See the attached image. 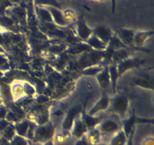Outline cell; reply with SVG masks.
Returning a JSON list of instances; mask_svg holds the SVG:
<instances>
[{
    "label": "cell",
    "instance_id": "obj_29",
    "mask_svg": "<svg viewBox=\"0 0 154 145\" xmlns=\"http://www.w3.org/2000/svg\"><path fill=\"white\" fill-rule=\"evenodd\" d=\"M103 67H100V66H90V68H87L84 71L83 74L84 75H97Z\"/></svg>",
    "mask_w": 154,
    "mask_h": 145
},
{
    "label": "cell",
    "instance_id": "obj_8",
    "mask_svg": "<svg viewBox=\"0 0 154 145\" xmlns=\"http://www.w3.org/2000/svg\"><path fill=\"white\" fill-rule=\"evenodd\" d=\"M34 128L29 120L20 121L14 125L16 134L29 140H32Z\"/></svg>",
    "mask_w": 154,
    "mask_h": 145
},
{
    "label": "cell",
    "instance_id": "obj_16",
    "mask_svg": "<svg viewBox=\"0 0 154 145\" xmlns=\"http://www.w3.org/2000/svg\"><path fill=\"white\" fill-rule=\"evenodd\" d=\"M96 77L99 86L102 89H108L111 85V76L108 66H104L103 69L96 75Z\"/></svg>",
    "mask_w": 154,
    "mask_h": 145
},
{
    "label": "cell",
    "instance_id": "obj_26",
    "mask_svg": "<svg viewBox=\"0 0 154 145\" xmlns=\"http://www.w3.org/2000/svg\"><path fill=\"white\" fill-rule=\"evenodd\" d=\"M2 136L5 139H6L7 140L10 141L12 138L15 136L16 134V132H15L14 130V125H12L11 124H9L8 125L7 128L2 131Z\"/></svg>",
    "mask_w": 154,
    "mask_h": 145
},
{
    "label": "cell",
    "instance_id": "obj_12",
    "mask_svg": "<svg viewBox=\"0 0 154 145\" xmlns=\"http://www.w3.org/2000/svg\"><path fill=\"white\" fill-rule=\"evenodd\" d=\"M93 34L107 45H108L111 38L114 36L112 30L105 25L99 26V27H97L96 29H94Z\"/></svg>",
    "mask_w": 154,
    "mask_h": 145
},
{
    "label": "cell",
    "instance_id": "obj_30",
    "mask_svg": "<svg viewBox=\"0 0 154 145\" xmlns=\"http://www.w3.org/2000/svg\"><path fill=\"white\" fill-rule=\"evenodd\" d=\"M54 137H55V138L54 137V140H56V141L59 143H63L66 140V137H65V136L63 135V132H60L57 134H54Z\"/></svg>",
    "mask_w": 154,
    "mask_h": 145
},
{
    "label": "cell",
    "instance_id": "obj_7",
    "mask_svg": "<svg viewBox=\"0 0 154 145\" xmlns=\"http://www.w3.org/2000/svg\"><path fill=\"white\" fill-rule=\"evenodd\" d=\"M98 129L103 134H114L122 128V124H119L113 119H102V122L97 126Z\"/></svg>",
    "mask_w": 154,
    "mask_h": 145
},
{
    "label": "cell",
    "instance_id": "obj_24",
    "mask_svg": "<svg viewBox=\"0 0 154 145\" xmlns=\"http://www.w3.org/2000/svg\"><path fill=\"white\" fill-rule=\"evenodd\" d=\"M35 4L37 6H41V7H48V6H51V7H55L57 8L62 9L61 5L58 2L57 0H35Z\"/></svg>",
    "mask_w": 154,
    "mask_h": 145
},
{
    "label": "cell",
    "instance_id": "obj_35",
    "mask_svg": "<svg viewBox=\"0 0 154 145\" xmlns=\"http://www.w3.org/2000/svg\"><path fill=\"white\" fill-rule=\"evenodd\" d=\"M42 145H54V137L51 139H50V140H48V141L45 142L44 143H42Z\"/></svg>",
    "mask_w": 154,
    "mask_h": 145
},
{
    "label": "cell",
    "instance_id": "obj_21",
    "mask_svg": "<svg viewBox=\"0 0 154 145\" xmlns=\"http://www.w3.org/2000/svg\"><path fill=\"white\" fill-rule=\"evenodd\" d=\"M87 43L90 45L91 48H95V49L97 50H105L107 49L108 48V45L105 43H104L103 42L100 40L99 39H98L96 36L94 35H92L87 41Z\"/></svg>",
    "mask_w": 154,
    "mask_h": 145
},
{
    "label": "cell",
    "instance_id": "obj_27",
    "mask_svg": "<svg viewBox=\"0 0 154 145\" xmlns=\"http://www.w3.org/2000/svg\"><path fill=\"white\" fill-rule=\"evenodd\" d=\"M64 18L69 24H72L76 21L77 15L75 14V11L71 8H66L64 11H63Z\"/></svg>",
    "mask_w": 154,
    "mask_h": 145
},
{
    "label": "cell",
    "instance_id": "obj_1",
    "mask_svg": "<svg viewBox=\"0 0 154 145\" xmlns=\"http://www.w3.org/2000/svg\"><path fill=\"white\" fill-rule=\"evenodd\" d=\"M55 134V128L51 122L42 125H35L33 129L32 140L37 143H44L53 138Z\"/></svg>",
    "mask_w": 154,
    "mask_h": 145
},
{
    "label": "cell",
    "instance_id": "obj_15",
    "mask_svg": "<svg viewBox=\"0 0 154 145\" xmlns=\"http://www.w3.org/2000/svg\"><path fill=\"white\" fill-rule=\"evenodd\" d=\"M87 131H88V128H87V126L84 125V122L81 121L79 114L77 116L76 119H75V122H74L73 126H72V130H71L72 135L79 140V139L82 138L84 136H85V134H87Z\"/></svg>",
    "mask_w": 154,
    "mask_h": 145
},
{
    "label": "cell",
    "instance_id": "obj_37",
    "mask_svg": "<svg viewBox=\"0 0 154 145\" xmlns=\"http://www.w3.org/2000/svg\"><path fill=\"white\" fill-rule=\"evenodd\" d=\"M98 145H108V144H106V143H102V142H101V143H99Z\"/></svg>",
    "mask_w": 154,
    "mask_h": 145
},
{
    "label": "cell",
    "instance_id": "obj_28",
    "mask_svg": "<svg viewBox=\"0 0 154 145\" xmlns=\"http://www.w3.org/2000/svg\"><path fill=\"white\" fill-rule=\"evenodd\" d=\"M9 145H29L28 139L15 134L14 137L10 140Z\"/></svg>",
    "mask_w": 154,
    "mask_h": 145
},
{
    "label": "cell",
    "instance_id": "obj_20",
    "mask_svg": "<svg viewBox=\"0 0 154 145\" xmlns=\"http://www.w3.org/2000/svg\"><path fill=\"white\" fill-rule=\"evenodd\" d=\"M127 140L128 137L123 128H121L113 135L108 145H126Z\"/></svg>",
    "mask_w": 154,
    "mask_h": 145
},
{
    "label": "cell",
    "instance_id": "obj_31",
    "mask_svg": "<svg viewBox=\"0 0 154 145\" xmlns=\"http://www.w3.org/2000/svg\"><path fill=\"white\" fill-rule=\"evenodd\" d=\"M142 145H154V137L153 135L147 136L144 139Z\"/></svg>",
    "mask_w": 154,
    "mask_h": 145
},
{
    "label": "cell",
    "instance_id": "obj_32",
    "mask_svg": "<svg viewBox=\"0 0 154 145\" xmlns=\"http://www.w3.org/2000/svg\"><path fill=\"white\" fill-rule=\"evenodd\" d=\"M7 115V109L4 104L0 105V119H4Z\"/></svg>",
    "mask_w": 154,
    "mask_h": 145
},
{
    "label": "cell",
    "instance_id": "obj_14",
    "mask_svg": "<svg viewBox=\"0 0 154 145\" xmlns=\"http://www.w3.org/2000/svg\"><path fill=\"white\" fill-rule=\"evenodd\" d=\"M153 30H147V31L135 30L132 45L135 47H141L150 38L153 36Z\"/></svg>",
    "mask_w": 154,
    "mask_h": 145
},
{
    "label": "cell",
    "instance_id": "obj_23",
    "mask_svg": "<svg viewBox=\"0 0 154 145\" xmlns=\"http://www.w3.org/2000/svg\"><path fill=\"white\" fill-rule=\"evenodd\" d=\"M36 124L37 125H45V124L48 123L50 122V110H45L44 111L41 112L38 115L35 116Z\"/></svg>",
    "mask_w": 154,
    "mask_h": 145
},
{
    "label": "cell",
    "instance_id": "obj_36",
    "mask_svg": "<svg viewBox=\"0 0 154 145\" xmlns=\"http://www.w3.org/2000/svg\"><path fill=\"white\" fill-rule=\"evenodd\" d=\"M111 6H112V13L114 14L115 12L116 0H111Z\"/></svg>",
    "mask_w": 154,
    "mask_h": 145
},
{
    "label": "cell",
    "instance_id": "obj_4",
    "mask_svg": "<svg viewBox=\"0 0 154 145\" xmlns=\"http://www.w3.org/2000/svg\"><path fill=\"white\" fill-rule=\"evenodd\" d=\"M145 61L146 60L144 59H140L138 57H126L120 60L116 63L118 77L120 78L123 73H125L129 69L140 67L145 63Z\"/></svg>",
    "mask_w": 154,
    "mask_h": 145
},
{
    "label": "cell",
    "instance_id": "obj_13",
    "mask_svg": "<svg viewBox=\"0 0 154 145\" xmlns=\"http://www.w3.org/2000/svg\"><path fill=\"white\" fill-rule=\"evenodd\" d=\"M80 118H81V121L84 123V125L88 128V130L96 128L99 125V124L102 122V119H103L102 116H91V115L88 114L85 110L81 112Z\"/></svg>",
    "mask_w": 154,
    "mask_h": 145
},
{
    "label": "cell",
    "instance_id": "obj_19",
    "mask_svg": "<svg viewBox=\"0 0 154 145\" xmlns=\"http://www.w3.org/2000/svg\"><path fill=\"white\" fill-rule=\"evenodd\" d=\"M135 30H129V29L120 28L119 30V36L120 39L126 45H132V39H133L134 34H135Z\"/></svg>",
    "mask_w": 154,
    "mask_h": 145
},
{
    "label": "cell",
    "instance_id": "obj_25",
    "mask_svg": "<svg viewBox=\"0 0 154 145\" xmlns=\"http://www.w3.org/2000/svg\"><path fill=\"white\" fill-rule=\"evenodd\" d=\"M37 11L38 13L39 16L41 17V18H42V20H44L45 22L54 24V23H53V20H52V18H51V14H50L49 11H48L46 8L38 6Z\"/></svg>",
    "mask_w": 154,
    "mask_h": 145
},
{
    "label": "cell",
    "instance_id": "obj_3",
    "mask_svg": "<svg viewBox=\"0 0 154 145\" xmlns=\"http://www.w3.org/2000/svg\"><path fill=\"white\" fill-rule=\"evenodd\" d=\"M129 106V101L122 94H117L110 100L111 110L121 117H125Z\"/></svg>",
    "mask_w": 154,
    "mask_h": 145
},
{
    "label": "cell",
    "instance_id": "obj_34",
    "mask_svg": "<svg viewBox=\"0 0 154 145\" xmlns=\"http://www.w3.org/2000/svg\"><path fill=\"white\" fill-rule=\"evenodd\" d=\"M135 128L131 131L130 134H129V136L128 137V140H127V143H126V145H132V138H133L134 133H135Z\"/></svg>",
    "mask_w": 154,
    "mask_h": 145
},
{
    "label": "cell",
    "instance_id": "obj_18",
    "mask_svg": "<svg viewBox=\"0 0 154 145\" xmlns=\"http://www.w3.org/2000/svg\"><path fill=\"white\" fill-rule=\"evenodd\" d=\"M85 137L87 143L90 145H98L102 142V134L97 127L88 130L87 133L85 134Z\"/></svg>",
    "mask_w": 154,
    "mask_h": 145
},
{
    "label": "cell",
    "instance_id": "obj_22",
    "mask_svg": "<svg viewBox=\"0 0 154 145\" xmlns=\"http://www.w3.org/2000/svg\"><path fill=\"white\" fill-rule=\"evenodd\" d=\"M108 69H109L110 76H111V85L112 86L113 91H114V94H115L116 85H117V82L119 78L118 74H117L116 63H113L111 66H108Z\"/></svg>",
    "mask_w": 154,
    "mask_h": 145
},
{
    "label": "cell",
    "instance_id": "obj_39",
    "mask_svg": "<svg viewBox=\"0 0 154 145\" xmlns=\"http://www.w3.org/2000/svg\"><path fill=\"white\" fill-rule=\"evenodd\" d=\"M66 1H67V2H69V1H71V0H66Z\"/></svg>",
    "mask_w": 154,
    "mask_h": 145
},
{
    "label": "cell",
    "instance_id": "obj_5",
    "mask_svg": "<svg viewBox=\"0 0 154 145\" xmlns=\"http://www.w3.org/2000/svg\"><path fill=\"white\" fill-rule=\"evenodd\" d=\"M81 112V107L80 106H73L68 110L63 124H62V131L63 132H71L72 126L74 125L77 116Z\"/></svg>",
    "mask_w": 154,
    "mask_h": 145
},
{
    "label": "cell",
    "instance_id": "obj_11",
    "mask_svg": "<svg viewBox=\"0 0 154 145\" xmlns=\"http://www.w3.org/2000/svg\"><path fill=\"white\" fill-rule=\"evenodd\" d=\"M45 8L49 11L51 18H52L53 23L54 24L60 26V27H67L70 24L65 19L62 9L57 8L55 7H51V6H48V7Z\"/></svg>",
    "mask_w": 154,
    "mask_h": 145
},
{
    "label": "cell",
    "instance_id": "obj_9",
    "mask_svg": "<svg viewBox=\"0 0 154 145\" xmlns=\"http://www.w3.org/2000/svg\"><path fill=\"white\" fill-rule=\"evenodd\" d=\"M76 33L77 36L80 39L84 41H87L93 35V30L88 27L84 18L81 17V18L77 21Z\"/></svg>",
    "mask_w": 154,
    "mask_h": 145
},
{
    "label": "cell",
    "instance_id": "obj_6",
    "mask_svg": "<svg viewBox=\"0 0 154 145\" xmlns=\"http://www.w3.org/2000/svg\"><path fill=\"white\" fill-rule=\"evenodd\" d=\"M153 123V119H142V118H139L135 115V113H132L129 117L126 118V119H123V123H122V128L123 131L126 133V136L129 137L131 131L135 128V125L138 123Z\"/></svg>",
    "mask_w": 154,
    "mask_h": 145
},
{
    "label": "cell",
    "instance_id": "obj_2",
    "mask_svg": "<svg viewBox=\"0 0 154 145\" xmlns=\"http://www.w3.org/2000/svg\"><path fill=\"white\" fill-rule=\"evenodd\" d=\"M10 92L14 101H17L29 95H34L35 89L32 85L20 81H15L10 86Z\"/></svg>",
    "mask_w": 154,
    "mask_h": 145
},
{
    "label": "cell",
    "instance_id": "obj_17",
    "mask_svg": "<svg viewBox=\"0 0 154 145\" xmlns=\"http://www.w3.org/2000/svg\"><path fill=\"white\" fill-rule=\"evenodd\" d=\"M134 85L135 86L141 88V89H150L153 92V79L152 77L149 75H144L138 77L134 81Z\"/></svg>",
    "mask_w": 154,
    "mask_h": 145
},
{
    "label": "cell",
    "instance_id": "obj_10",
    "mask_svg": "<svg viewBox=\"0 0 154 145\" xmlns=\"http://www.w3.org/2000/svg\"><path fill=\"white\" fill-rule=\"evenodd\" d=\"M110 100H111V98L108 97V95L106 93L104 92L100 99L87 112V113L91 115V116H95V115L97 114L99 112L108 110L110 107Z\"/></svg>",
    "mask_w": 154,
    "mask_h": 145
},
{
    "label": "cell",
    "instance_id": "obj_33",
    "mask_svg": "<svg viewBox=\"0 0 154 145\" xmlns=\"http://www.w3.org/2000/svg\"><path fill=\"white\" fill-rule=\"evenodd\" d=\"M75 145H90V144L87 143V140H86L85 136H84L82 138H81L78 140V141L75 143Z\"/></svg>",
    "mask_w": 154,
    "mask_h": 145
},
{
    "label": "cell",
    "instance_id": "obj_38",
    "mask_svg": "<svg viewBox=\"0 0 154 145\" xmlns=\"http://www.w3.org/2000/svg\"><path fill=\"white\" fill-rule=\"evenodd\" d=\"M96 1H101V2H102V1H105V0H96Z\"/></svg>",
    "mask_w": 154,
    "mask_h": 145
}]
</instances>
